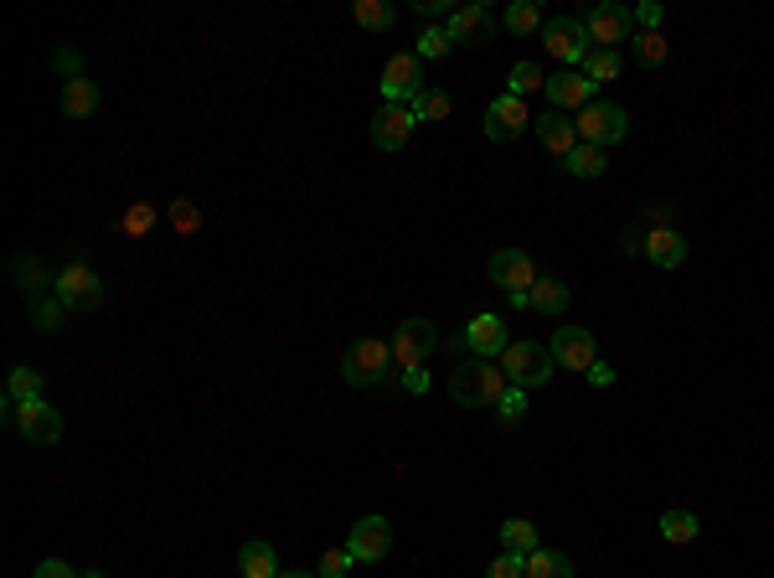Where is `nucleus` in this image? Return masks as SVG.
<instances>
[{
    "label": "nucleus",
    "instance_id": "nucleus-1",
    "mask_svg": "<svg viewBox=\"0 0 774 578\" xmlns=\"http://www.w3.org/2000/svg\"><path fill=\"white\" fill-rule=\"evenodd\" d=\"M506 388L511 382H506L501 362H486V357L460 362L455 373H450V398H455L460 409H496Z\"/></svg>",
    "mask_w": 774,
    "mask_h": 578
},
{
    "label": "nucleus",
    "instance_id": "nucleus-2",
    "mask_svg": "<svg viewBox=\"0 0 774 578\" xmlns=\"http://www.w3.org/2000/svg\"><path fill=\"white\" fill-rule=\"evenodd\" d=\"M501 373L511 388H548L557 373V362H553V346H538V341H511L501 352Z\"/></svg>",
    "mask_w": 774,
    "mask_h": 578
},
{
    "label": "nucleus",
    "instance_id": "nucleus-3",
    "mask_svg": "<svg viewBox=\"0 0 774 578\" xmlns=\"http://www.w3.org/2000/svg\"><path fill=\"white\" fill-rule=\"evenodd\" d=\"M392 373V341H377V336H362L346 346V357H341V377L352 382V388H377L387 382Z\"/></svg>",
    "mask_w": 774,
    "mask_h": 578
},
{
    "label": "nucleus",
    "instance_id": "nucleus-4",
    "mask_svg": "<svg viewBox=\"0 0 774 578\" xmlns=\"http://www.w3.org/2000/svg\"><path fill=\"white\" fill-rule=\"evenodd\" d=\"M52 294L68 305V315H84V310L103 305V279L93 274V264L73 258V264H63V269L52 274Z\"/></svg>",
    "mask_w": 774,
    "mask_h": 578
},
{
    "label": "nucleus",
    "instance_id": "nucleus-5",
    "mask_svg": "<svg viewBox=\"0 0 774 578\" xmlns=\"http://www.w3.org/2000/svg\"><path fill=\"white\" fill-rule=\"evenodd\" d=\"M511 346V331L496 310H480L465 321V331L450 336V352H471V357H486V362H501V352Z\"/></svg>",
    "mask_w": 774,
    "mask_h": 578
},
{
    "label": "nucleus",
    "instance_id": "nucleus-6",
    "mask_svg": "<svg viewBox=\"0 0 774 578\" xmlns=\"http://www.w3.org/2000/svg\"><path fill=\"white\" fill-rule=\"evenodd\" d=\"M573 124H578V140H584V145H599V151H609V145H620V140L630 135V114L609 99H594L584 114H573Z\"/></svg>",
    "mask_w": 774,
    "mask_h": 578
},
{
    "label": "nucleus",
    "instance_id": "nucleus-7",
    "mask_svg": "<svg viewBox=\"0 0 774 578\" xmlns=\"http://www.w3.org/2000/svg\"><path fill=\"white\" fill-rule=\"evenodd\" d=\"M542 47L553 52L563 68H584V57L594 52V36L584 26V16H553L542 26Z\"/></svg>",
    "mask_w": 774,
    "mask_h": 578
},
{
    "label": "nucleus",
    "instance_id": "nucleus-8",
    "mask_svg": "<svg viewBox=\"0 0 774 578\" xmlns=\"http://www.w3.org/2000/svg\"><path fill=\"white\" fill-rule=\"evenodd\" d=\"M439 352V331L434 321H403L398 331H392V362H398V373H408V367H423V362Z\"/></svg>",
    "mask_w": 774,
    "mask_h": 578
},
{
    "label": "nucleus",
    "instance_id": "nucleus-9",
    "mask_svg": "<svg viewBox=\"0 0 774 578\" xmlns=\"http://www.w3.org/2000/svg\"><path fill=\"white\" fill-rule=\"evenodd\" d=\"M423 57L419 52H398V57H387L383 68V103H413L423 93Z\"/></svg>",
    "mask_w": 774,
    "mask_h": 578
},
{
    "label": "nucleus",
    "instance_id": "nucleus-10",
    "mask_svg": "<svg viewBox=\"0 0 774 578\" xmlns=\"http://www.w3.org/2000/svg\"><path fill=\"white\" fill-rule=\"evenodd\" d=\"M419 130V114H413V103H383L377 114H372V145L377 151H403L408 140Z\"/></svg>",
    "mask_w": 774,
    "mask_h": 578
},
{
    "label": "nucleus",
    "instance_id": "nucleus-11",
    "mask_svg": "<svg viewBox=\"0 0 774 578\" xmlns=\"http://www.w3.org/2000/svg\"><path fill=\"white\" fill-rule=\"evenodd\" d=\"M584 26H589L594 47H620V42H630L635 36V11H624V5H615V0H599L589 16H584Z\"/></svg>",
    "mask_w": 774,
    "mask_h": 578
},
{
    "label": "nucleus",
    "instance_id": "nucleus-12",
    "mask_svg": "<svg viewBox=\"0 0 774 578\" xmlns=\"http://www.w3.org/2000/svg\"><path fill=\"white\" fill-rule=\"evenodd\" d=\"M542 93H548V103H553L557 114H584V109L594 103V84H589V73L584 68H557Z\"/></svg>",
    "mask_w": 774,
    "mask_h": 578
},
{
    "label": "nucleus",
    "instance_id": "nucleus-13",
    "mask_svg": "<svg viewBox=\"0 0 774 578\" xmlns=\"http://www.w3.org/2000/svg\"><path fill=\"white\" fill-rule=\"evenodd\" d=\"M11 424H16V434L26 444H57L63 440V413L52 409L47 398H36V403H21V409H11Z\"/></svg>",
    "mask_w": 774,
    "mask_h": 578
},
{
    "label": "nucleus",
    "instance_id": "nucleus-14",
    "mask_svg": "<svg viewBox=\"0 0 774 578\" xmlns=\"http://www.w3.org/2000/svg\"><path fill=\"white\" fill-rule=\"evenodd\" d=\"M444 32H450L455 47H486L490 36H496V16H490L480 0H471V5H455V11H450Z\"/></svg>",
    "mask_w": 774,
    "mask_h": 578
},
{
    "label": "nucleus",
    "instance_id": "nucleus-15",
    "mask_svg": "<svg viewBox=\"0 0 774 578\" xmlns=\"http://www.w3.org/2000/svg\"><path fill=\"white\" fill-rule=\"evenodd\" d=\"M486 274H490V285L506 289V294H522V289H532L542 279L538 264H532L522 248H501V254H490Z\"/></svg>",
    "mask_w": 774,
    "mask_h": 578
},
{
    "label": "nucleus",
    "instance_id": "nucleus-16",
    "mask_svg": "<svg viewBox=\"0 0 774 578\" xmlns=\"http://www.w3.org/2000/svg\"><path fill=\"white\" fill-rule=\"evenodd\" d=\"M527 130H532L527 99H511V93H501V99H490V103H486V140L506 145V140H522Z\"/></svg>",
    "mask_w": 774,
    "mask_h": 578
},
{
    "label": "nucleus",
    "instance_id": "nucleus-17",
    "mask_svg": "<svg viewBox=\"0 0 774 578\" xmlns=\"http://www.w3.org/2000/svg\"><path fill=\"white\" fill-rule=\"evenodd\" d=\"M553 362L557 367H568V373H589L594 362H599L594 331H584V325H563V331H553Z\"/></svg>",
    "mask_w": 774,
    "mask_h": 578
},
{
    "label": "nucleus",
    "instance_id": "nucleus-18",
    "mask_svg": "<svg viewBox=\"0 0 774 578\" xmlns=\"http://www.w3.org/2000/svg\"><path fill=\"white\" fill-rule=\"evenodd\" d=\"M346 553L356 563H383L392 553V522L387 516H362L352 527V537H346Z\"/></svg>",
    "mask_w": 774,
    "mask_h": 578
},
{
    "label": "nucleus",
    "instance_id": "nucleus-19",
    "mask_svg": "<svg viewBox=\"0 0 774 578\" xmlns=\"http://www.w3.org/2000/svg\"><path fill=\"white\" fill-rule=\"evenodd\" d=\"M640 254L651 258V264H656V269H682V264H687V233H682V227H651V233H645V243H640Z\"/></svg>",
    "mask_w": 774,
    "mask_h": 578
},
{
    "label": "nucleus",
    "instance_id": "nucleus-20",
    "mask_svg": "<svg viewBox=\"0 0 774 578\" xmlns=\"http://www.w3.org/2000/svg\"><path fill=\"white\" fill-rule=\"evenodd\" d=\"M532 130H538V140L557 155V160H568V155L578 151V145H584V140H578V124H573L568 114H557V109L538 114V120H532Z\"/></svg>",
    "mask_w": 774,
    "mask_h": 578
},
{
    "label": "nucleus",
    "instance_id": "nucleus-21",
    "mask_svg": "<svg viewBox=\"0 0 774 578\" xmlns=\"http://www.w3.org/2000/svg\"><path fill=\"white\" fill-rule=\"evenodd\" d=\"M237 578H279V558H274V547L264 537L237 547Z\"/></svg>",
    "mask_w": 774,
    "mask_h": 578
},
{
    "label": "nucleus",
    "instance_id": "nucleus-22",
    "mask_svg": "<svg viewBox=\"0 0 774 578\" xmlns=\"http://www.w3.org/2000/svg\"><path fill=\"white\" fill-rule=\"evenodd\" d=\"M573 300V289L563 285V279H553V274H542L538 285H532V294H527V310H538V315H563Z\"/></svg>",
    "mask_w": 774,
    "mask_h": 578
},
{
    "label": "nucleus",
    "instance_id": "nucleus-23",
    "mask_svg": "<svg viewBox=\"0 0 774 578\" xmlns=\"http://www.w3.org/2000/svg\"><path fill=\"white\" fill-rule=\"evenodd\" d=\"M57 103H63V114H68V120H88V114H99V84H88V78H68Z\"/></svg>",
    "mask_w": 774,
    "mask_h": 578
},
{
    "label": "nucleus",
    "instance_id": "nucleus-24",
    "mask_svg": "<svg viewBox=\"0 0 774 578\" xmlns=\"http://www.w3.org/2000/svg\"><path fill=\"white\" fill-rule=\"evenodd\" d=\"M352 21L362 32H392V26H398V5H392V0H356Z\"/></svg>",
    "mask_w": 774,
    "mask_h": 578
},
{
    "label": "nucleus",
    "instance_id": "nucleus-25",
    "mask_svg": "<svg viewBox=\"0 0 774 578\" xmlns=\"http://www.w3.org/2000/svg\"><path fill=\"white\" fill-rule=\"evenodd\" d=\"M36 398H42V373L36 367H11L5 373V403L21 409V403H36Z\"/></svg>",
    "mask_w": 774,
    "mask_h": 578
},
{
    "label": "nucleus",
    "instance_id": "nucleus-26",
    "mask_svg": "<svg viewBox=\"0 0 774 578\" xmlns=\"http://www.w3.org/2000/svg\"><path fill=\"white\" fill-rule=\"evenodd\" d=\"M542 26H548V16H542L538 0H511L506 5V32L511 36H538Z\"/></svg>",
    "mask_w": 774,
    "mask_h": 578
},
{
    "label": "nucleus",
    "instance_id": "nucleus-27",
    "mask_svg": "<svg viewBox=\"0 0 774 578\" xmlns=\"http://www.w3.org/2000/svg\"><path fill=\"white\" fill-rule=\"evenodd\" d=\"M501 553L532 558V553H538V527H532L527 516H511V522H501Z\"/></svg>",
    "mask_w": 774,
    "mask_h": 578
},
{
    "label": "nucleus",
    "instance_id": "nucleus-28",
    "mask_svg": "<svg viewBox=\"0 0 774 578\" xmlns=\"http://www.w3.org/2000/svg\"><path fill=\"white\" fill-rule=\"evenodd\" d=\"M605 166H609V151H599V145H578V151L563 160V170H568V176H578V181L605 176Z\"/></svg>",
    "mask_w": 774,
    "mask_h": 578
},
{
    "label": "nucleus",
    "instance_id": "nucleus-29",
    "mask_svg": "<svg viewBox=\"0 0 774 578\" xmlns=\"http://www.w3.org/2000/svg\"><path fill=\"white\" fill-rule=\"evenodd\" d=\"M527 578H573L568 553H553V547H538V553L527 558Z\"/></svg>",
    "mask_w": 774,
    "mask_h": 578
},
{
    "label": "nucleus",
    "instance_id": "nucleus-30",
    "mask_svg": "<svg viewBox=\"0 0 774 578\" xmlns=\"http://www.w3.org/2000/svg\"><path fill=\"white\" fill-rule=\"evenodd\" d=\"M620 52H609V47H594L589 57H584V73H589V84L599 88V84H615V78H620Z\"/></svg>",
    "mask_w": 774,
    "mask_h": 578
},
{
    "label": "nucleus",
    "instance_id": "nucleus-31",
    "mask_svg": "<svg viewBox=\"0 0 774 578\" xmlns=\"http://www.w3.org/2000/svg\"><path fill=\"white\" fill-rule=\"evenodd\" d=\"M26 310H32V325L36 331H47V336L52 331H63V321H68V305H63L57 294H42V300H32Z\"/></svg>",
    "mask_w": 774,
    "mask_h": 578
},
{
    "label": "nucleus",
    "instance_id": "nucleus-32",
    "mask_svg": "<svg viewBox=\"0 0 774 578\" xmlns=\"http://www.w3.org/2000/svg\"><path fill=\"white\" fill-rule=\"evenodd\" d=\"M697 532H703V522H697L692 511H666V516H661V537L676 543V547H687Z\"/></svg>",
    "mask_w": 774,
    "mask_h": 578
},
{
    "label": "nucleus",
    "instance_id": "nucleus-33",
    "mask_svg": "<svg viewBox=\"0 0 774 578\" xmlns=\"http://www.w3.org/2000/svg\"><path fill=\"white\" fill-rule=\"evenodd\" d=\"M630 47H635V63H640V68H661V63L672 57V47H666V36H661V32L630 36Z\"/></svg>",
    "mask_w": 774,
    "mask_h": 578
},
{
    "label": "nucleus",
    "instance_id": "nucleus-34",
    "mask_svg": "<svg viewBox=\"0 0 774 578\" xmlns=\"http://www.w3.org/2000/svg\"><path fill=\"white\" fill-rule=\"evenodd\" d=\"M538 88H548V78H542V68L527 57V63H517L511 68V78H506V93L511 99H527V93H538Z\"/></svg>",
    "mask_w": 774,
    "mask_h": 578
},
{
    "label": "nucleus",
    "instance_id": "nucleus-35",
    "mask_svg": "<svg viewBox=\"0 0 774 578\" xmlns=\"http://www.w3.org/2000/svg\"><path fill=\"white\" fill-rule=\"evenodd\" d=\"M413 114H419V124L423 120H450V114H455V99H450L444 88H423L419 99H413Z\"/></svg>",
    "mask_w": 774,
    "mask_h": 578
},
{
    "label": "nucleus",
    "instance_id": "nucleus-36",
    "mask_svg": "<svg viewBox=\"0 0 774 578\" xmlns=\"http://www.w3.org/2000/svg\"><path fill=\"white\" fill-rule=\"evenodd\" d=\"M151 227H155V207H151V202H135V207H130V212H124V218L114 222V233H119V238H145Z\"/></svg>",
    "mask_w": 774,
    "mask_h": 578
},
{
    "label": "nucleus",
    "instance_id": "nucleus-37",
    "mask_svg": "<svg viewBox=\"0 0 774 578\" xmlns=\"http://www.w3.org/2000/svg\"><path fill=\"white\" fill-rule=\"evenodd\" d=\"M16 285L32 294V300H42V294H52V279L47 269L36 264V258H16Z\"/></svg>",
    "mask_w": 774,
    "mask_h": 578
},
{
    "label": "nucleus",
    "instance_id": "nucleus-38",
    "mask_svg": "<svg viewBox=\"0 0 774 578\" xmlns=\"http://www.w3.org/2000/svg\"><path fill=\"white\" fill-rule=\"evenodd\" d=\"M166 218H170V227H176V233H197V227H202V212H197V202H191V197H176V202L166 207Z\"/></svg>",
    "mask_w": 774,
    "mask_h": 578
},
{
    "label": "nucleus",
    "instance_id": "nucleus-39",
    "mask_svg": "<svg viewBox=\"0 0 774 578\" xmlns=\"http://www.w3.org/2000/svg\"><path fill=\"white\" fill-rule=\"evenodd\" d=\"M522 413H527V388H506L501 403H496V419L501 424H522Z\"/></svg>",
    "mask_w": 774,
    "mask_h": 578
},
{
    "label": "nucleus",
    "instance_id": "nucleus-40",
    "mask_svg": "<svg viewBox=\"0 0 774 578\" xmlns=\"http://www.w3.org/2000/svg\"><path fill=\"white\" fill-rule=\"evenodd\" d=\"M352 553H346V547H325V553H320V578H346L352 574Z\"/></svg>",
    "mask_w": 774,
    "mask_h": 578
},
{
    "label": "nucleus",
    "instance_id": "nucleus-41",
    "mask_svg": "<svg viewBox=\"0 0 774 578\" xmlns=\"http://www.w3.org/2000/svg\"><path fill=\"white\" fill-rule=\"evenodd\" d=\"M444 52H455L450 32H444V26H429V32L419 36V57H444Z\"/></svg>",
    "mask_w": 774,
    "mask_h": 578
},
{
    "label": "nucleus",
    "instance_id": "nucleus-42",
    "mask_svg": "<svg viewBox=\"0 0 774 578\" xmlns=\"http://www.w3.org/2000/svg\"><path fill=\"white\" fill-rule=\"evenodd\" d=\"M661 21H666V5H661V0H640V5H635V26H640V32H661Z\"/></svg>",
    "mask_w": 774,
    "mask_h": 578
},
{
    "label": "nucleus",
    "instance_id": "nucleus-43",
    "mask_svg": "<svg viewBox=\"0 0 774 578\" xmlns=\"http://www.w3.org/2000/svg\"><path fill=\"white\" fill-rule=\"evenodd\" d=\"M640 227L651 233V227H676V207L672 202H651L645 207V218H640Z\"/></svg>",
    "mask_w": 774,
    "mask_h": 578
},
{
    "label": "nucleus",
    "instance_id": "nucleus-44",
    "mask_svg": "<svg viewBox=\"0 0 774 578\" xmlns=\"http://www.w3.org/2000/svg\"><path fill=\"white\" fill-rule=\"evenodd\" d=\"M486 578H527V558H517V553H501V558L490 563Z\"/></svg>",
    "mask_w": 774,
    "mask_h": 578
},
{
    "label": "nucleus",
    "instance_id": "nucleus-45",
    "mask_svg": "<svg viewBox=\"0 0 774 578\" xmlns=\"http://www.w3.org/2000/svg\"><path fill=\"white\" fill-rule=\"evenodd\" d=\"M52 68L63 73V84H68V78H84V57H78V52H52Z\"/></svg>",
    "mask_w": 774,
    "mask_h": 578
},
{
    "label": "nucleus",
    "instance_id": "nucleus-46",
    "mask_svg": "<svg viewBox=\"0 0 774 578\" xmlns=\"http://www.w3.org/2000/svg\"><path fill=\"white\" fill-rule=\"evenodd\" d=\"M32 578H84V574H73V563H63V558H47V563H36Z\"/></svg>",
    "mask_w": 774,
    "mask_h": 578
},
{
    "label": "nucleus",
    "instance_id": "nucleus-47",
    "mask_svg": "<svg viewBox=\"0 0 774 578\" xmlns=\"http://www.w3.org/2000/svg\"><path fill=\"white\" fill-rule=\"evenodd\" d=\"M403 388L413 392V398H423V392H429V373H423V367H408V373H403Z\"/></svg>",
    "mask_w": 774,
    "mask_h": 578
},
{
    "label": "nucleus",
    "instance_id": "nucleus-48",
    "mask_svg": "<svg viewBox=\"0 0 774 578\" xmlns=\"http://www.w3.org/2000/svg\"><path fill=\"white\" fill-rule=\"evenodd\" d=\"M413 11H419V16H444V21H450L455 5H444V0H413Z\"/></svg>",
    "mask_w": 774,
    "mask_h": 578
},
{
    "label": "nucleus",
    "instance_id": "nucleus-49",
    "mask_svg": "<svg viewBox=\"0 0 774 578\" xmlns=\"http://www.w3.org/2000/svg\"><path fill=\"white\" fill-rule=\"evenodd\" d=\"M594 382V388H609V382H615V367H609V362H594L589 373H584Z\"/></svg>",
    "mask_w": 774,
    "mask_h": 578
},
{
    "label": "nucleus",
    "instance_id": "nucleus-50",
    "mask_svg": "<svg viewBox=\"0 0 774 578\" xmlns=\"http://www.w3.org/2000/svg\"><path fill=\"white\" fill-rule=\"evenodd\" d=\"M279 578H316V574H300V568H289V574H279Z\"/></svg>",
    "mask_w": 774,
    "mask_h": 578
},
{
    "label": "nucleus",
    "instance_id": "nucleus-51",
    "mask_svg": "<svg viewBox=\"0 0 774 578\" xmlns=\"http://www.w3.org/2000/svg\"><path fill=\"white\" fill-rule=\"evenodd\" d=\"M84 578H103V574H84Z\"/></svg>",
    "mask_w": 774,
    "mask_h": 578
}]
</instances>
